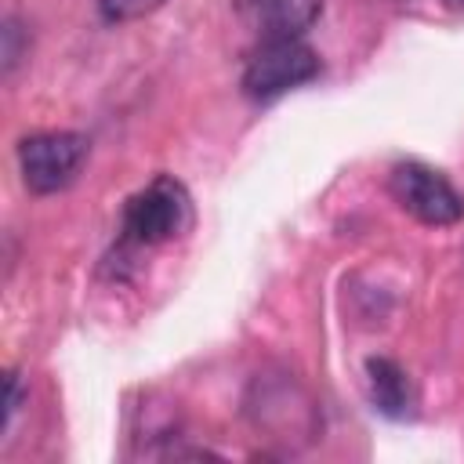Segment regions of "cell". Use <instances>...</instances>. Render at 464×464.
<instances>
[{
  "instance_id": "cell-2",
  "label": "cell",
  "mask_w": 464,
  "mask_h": 464,
  "mask_svg": "<svg viewBox=\"0 0 464 464\" xmlns=\"http://www.w3.org/2000/svg\"><path fill=\"white\" fill-rule=\"evenodd\" d=\"M188 225V192L174 178H156L123 207V243L156 246Z\"/></svg>"
},
{
  "instance_id": "cell-6",
  "label": "cell",
  "mask_w": 464,
  "mask_h": 464,
  "mask_svg": "<svg viewBox=\"0 0 464 464\" xmlns=\"http://www.w3.org/2000/svg\"><path fill=\"white\" fill-rule=\"evenodd\" d=\"M167 0H98V14L112 25H123V22H138L152 11H160Z\"/></svg>"
},
{
  "instance_id": "cell-1",
  "label": "cell",
  "mask_w": 464,
  "mask_h": 464,
  "mask_svg": "<svg viewBox=\"0 0 464 464\" xmlns=\"http://www.w3.org/2000/svg\"><path fill=\"white\" fill-rule=\"evenodd\" d=\"M319 76V54L301 36H265V44L246 58L243 91L254 102H272Z\"/></svg>"
},
{
  "instance_id": "cell-3",
  "label": "cell",
  "mask_w": 464,
  "mask_h": 464,
  "mask_svg": "<svg viewBox=\"0 0 464 464\" xmlns=\"http://www.w3.org/2000/svg\"><path fill=\"white\" fill-rule=\"evenodd\" d=\"M87 160V138L76 130H40L18 141V170L29 192L51 196L65 188Z\"/></svg>"
},
{
  "instance_id": "cell-4",
  "label": "cell",
  "mask_w": 464,
  "mask_h": 464,
  "mask_svg": "<svg viewBox=\"0 0 464 464\" xmlns=\"http://www.w3.org/2000/svg\"><path fill=\"white\" fill-rule=\"evenodd\" d=\"M388 188L395 203L424 225H457L464 218V196L446 174H439L428 163H395L388 174Z\"/></svg>"
},
{
  "instance_id": "cell-7",
  "label": "cell",
  "mask_w": 464,
  "mask_h": 464,
  "mask_svg": "<svg viewBox=\"0 0 464 464\" xmlns=\"http://www.w3.org/2000/svg\"><path fill=\"white\" fill-rule=\"evenodd\" d=\"M446 7H453V11H464V0H442Z\"/></svg>"
},
{
  "instance_id": "cell-5",
  "label": "cell",
  "mask_w": 464,
  "mask_h": 464,
  "mask_svg": "<svg viewBox=\"0 0 464 464\" xmlns=\"http://www.w3.org/2000/svg\"><path fill=\"white\" fill-rule=\"evenodd\" d=\"M366 388H370V402L377 413L384 417H406L413 406V384L410 373L388 359V355H370L366 359Z\"/></svg>"
}]
</instances>
